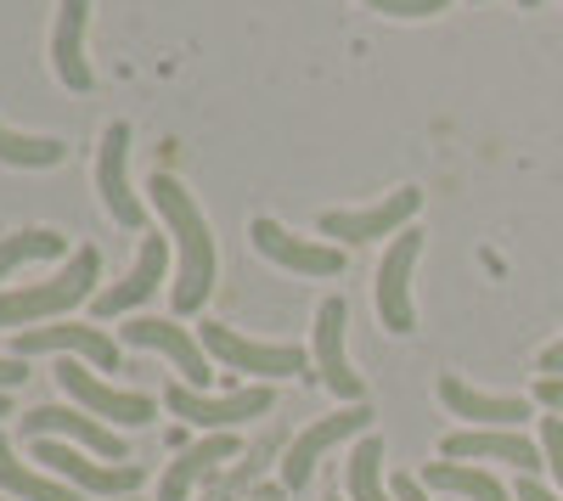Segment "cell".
<instances>
[{
    "mask_svg": "<svg viewBox=\"0 0 563 501\" xmlns=\"http://www.w3.org/2000/svg\"><path fill=\"white\" fill-rule=\"evenodd\" d=\"M153 203L158 214L169 220V232H175V248H180V282H175V315H192L203 310V299L214 293V232H209V220L203 209L192 203V192L180 187L175 175H158L153 169Z\"/></svg>",
    "mask_w": 563,
    "mask_h": 501,
    "instance_id": "cell-1",
    "label": "cell"
},
{
    "mask_svg": "<svg viewBox=\"0 0 563 501\" xmlns=\"http://www.w3.org/2000/svg\"><path fill=\"white\" fill-rule=\"evenodd\" d=\"M97 277H102V254H97V248H74L57 277L29 282V288H18V293H0V333L40 327V322H52V315H68L74 304L97 299V293H102Z\"/></svg>",
    "mask_w": 563,
    "mask_h": 501,
    "instance_id": "cell-2",
    "label": "cell"
},
{
    "mask_svg": "<svg viewBox=\"0 0 563 501\" xmlns=\"http://www.w3.org/2000/svg\"><path fill=\"white\" fill-rule=\"evenodd\" d=\"M164 405L169 417L192 423V428H209V434H231L238 423H254L271 412V389H238V394H198L192 383H169L164 389Z\"/></svg>",
    "mask_w": 563,
    "mask_h": 501,
    "instance_id": "cell-3",
    "label": "cell"
},
{
    "mask_svg": "<svg viewBox=\"0 0 563 501\" xmlns=\"http://www.w3.org/2000/svg\"><path fill=\"white\" fill-rule=\"evenodd\" d=\"M203 349L220 360V367L231 372H254V378H294L305 367V349L299 344H254L243 338L238 327H225V322H203Z\"/></svg>",
    "mask_w": 563,
    "mask_h": 501,
    "instance_id": "cell-4",
    "label": "cell"
},
{
    "mask_svg": "<svg viewBox=\"0 0 563 501\" xmlns=\"http://www.w3.org/2000/svg\"><path fill=\"white\" fill-rule=\"evenodd\" d=\"M57 383H63L68 400L85 405L90 417H113V423H124V428H147V423L158 417V400H153V394L113 389V383H102V378H90L85 367H74V360H63V367H57Z\"/></svg>",
    "mask_w": 563,
    "mask_h": 501,
    "instance_id": "cell-5",
    "label": "cell"
},
{
    "mask_svg": "<svg viewBox=\"0 0 563 501\" xmlns=\"http://www.w3.org/2000/svg\"><path fill=\"white\" fill-rule=\"evenodd\" d=\"M34 463H45L63 485L90 490V496H130V490H141V479H147L135 463H85L63 439H34Z\"/></svg>",
    "mask_w": 563,
    "mask_h": 501,
    "instance_id": "cell-6",
    "label": "cell"
},
{
    "mask_svg": "<svg viewBox=\"0 0 563 501\" xmlns=\"http://www.w3.org/2000/svg\"><path fill=\"white\" fill-rule=\"evenodd\" d=\"M372 428V405H350V412H333V417H321V423H310L294 445H288V457H282V485L288 490H305L310 485V474H316V463L333 450L339 439H350V434H366Z\"/></svg>",
    "mask_w": 563,
    "mask_h": 501,
    "instance_id": "cell-7",
    "label": "cell"
},
{
    "mask_svg": "<svg viewBox=\"0 0 563 501\" xmlns=\"http://www.w3.org/2000/svg\"><path fill=\"white\" fill-rule=\"evenodd\" d=\"M422 209V192L417 187H400L395 198L372 203V209H327L321 214V237H339V243H378L389 232H400V225Z\"/></svg>",
    "mask_w": 563,
    "mask_h": 501,
    "instance_id": "cell-8",
    "label": "cell"
},
{
    "mask_svg": "<svg viewBox=\"0 0 563 501\" xmlns=\"http://www.w3.org/2000/svg\"><path fill=\"white\" fill-rule=\"evenodd\" d=\"M130 124H108L102 130V153H97V192H102V209L124 225V232H141L147 225V209H141V198L130 192Z\"/></svg>",
    "mask_w": 563,
    "mask_h": 501,
    "instance_id": "cell-9",
    "label": "cell"
},
{
    "mask_svg": "<svg viewBox=\"0 0 563 501\" xmlns=\"http://www.w3.org/2000/svg\"><path fill=\"white\" fill-rule=\"evenodd\" d=\"M344 327H350V304L333 293L316 304V367H321V383L333 389L339 400H355L366 394V383L350 372V355H344Z\"/></svg>",
    "mask_w": 563,
    "mask_h": 501,
    "instance_id": "cell-10",
    "label": "cell"
},
{
    "mask_svg": "<svg viewBox=\"0 0 563 501\" xmlns=\"http://www.w3.org/2000/svg\"><path fill=\"white\" fill-rule=\"evenodd\" d=\"M45 349L85 355L97 372H119V367H124L119 344H113L102 327H79V322H68V327H23V333H12V355H18V360H23V355H45Z\"/></svg>",
    "mask_w": 563,
    "mask_h": 501,
    "instance_id": "cell-11",
    "label": "cell"
},
{
    "mask_svg": "<svg viewBox=\"0 0 563 501\" xmlns=\"http://www.w3.org/2000/svg\"><path fill=\"white\" fill-rule=\"evenodd\" d=\"M440 450H445V463H512L530 479H536V468H547V450L512 428H467V434H451Z\"/></svg>",
    "mask_w": 563,
    "mask_h": 501,
    "instance_id": "cell-12",
    "label": "cell"
},
{
    "mask_svg": "<svg viewBox=\"0 0 563 501\" xmlns=\"http://www.w3.org/2000/svg\"><path fill=\"white\" fill-rule=\"evenodd\" d=\"M249 237H254V248H260L265 259H276L282 270H299V277H339V270H344V254H339V248L310 243V237H294L288 225H276V220H254Z\"/></svg>",
    "mask_w": 563,
    "mask_h": 501,
    "instance_id": "cell-13",
    "label": "cell"
},
{
    "mask_svg": "<svg viewBox=\"0 0 563 501\" xmlns=\"http://www.w3.org/2000/svg\"><path fill=\"white\" fill-rule=\"evenodd\" d=\"M422 254V232H400L395 248L378 265V315L389 333H411L417 327V310H411V265Z\"/></svg>",
    "mask_w": 563,
    "mask_h": 501,
    "instance_id": "cell-14",
    "label": "cell"
},
{
    "mask_svg": "<svg viewBox=\"0 0 563 501\" xmlns=\"http://www.w3.org/2000/svg\"><path fill=\"white\" fill-rule=\"evenodd\" d=\"M23 434H29V439H52V434H68V439H79L85 450H97L102 463H130L124 439H119L108 423L85 417V412H68V405H34V412L23 417Z\"/></svg>",
    "mask_w": 563,
    "mask_h": 501,
    "instance_id": "cell-15",
    "label": "cell"
},
{
    "mask_svg": "<svg viewBox=\"0 0 563 501\" xmlns=\"http://www.w3.org/2000/svg\"><path fill=\"white\" fill-rule=\"evenodd\" d=\"M124 344H135V349H158V355H169L175 360V372L186 378V383H198V389H209V349H203V338H192V327H175V322H130L124 327Z\"/></svg>",
    "mask_w": 563,
    "mask_h": 501,
    "instance_id": "cell-16",
    "label": "cell"
},
{
    "mask_svg": "<svg viewBox=\"0 0 563 501\" xmlns=\"http://www.w3.org/2000/svg\"><path fill=\"white\" fill-rule=\"evenodd\" d=\"M164 265H169V243H164V237H147V243H141V254H135V265H130V277L113 282V288H102L97 299H90V310H97L102 322H113V315L135 310L141 299H153V293H158Z\"/></svg>",
    "mask_w": 563,
    "mask_h": 501,
    "instance_id": "cell-17",
    "label": "cell"
},
{
    "mask_svg": "<svg viewBox=\"0 0 563 501\" xmlns=\"http://www.w3.org/2000/svg\"><path fill=\"white\" fill-rule=\"evenodd\" d=\"M85 18H90V0H63L57 7V29H52V68L68 90H90L97 74L85 63Z\"/></svg>",
    "mask_w": 563,
    "mask_h": 501,
    "instance_id": "cell-18",
    "label": "cell"
},
{
    "mask_svg": "<svg viewBox=\"0 0 563 501\" xmlns=\"http://www.w3.org/2000/svg\"><path fill=\"white\" fill-rule=\"evenodd\" d=\"M440 400L451 405L456 417H467V423H479V428H512V423H525L530 417V400H519V394H485V389H467L462 378H440Z\"/></svg>",
    "mask_w": 563,
    "mask_h": 501,
    "instance_id": "cell-19",
    "label": "cell"
},
{
    "mask_svg": "<svg viewBox=\"0 0 563 501\" xmlns=\"http://www.w3.org/2000/svg\"><path fill=\"white\" fill-rule=\"evenodd\" d=\"M231 457H238V434H209L203 445H186L169 463V474L158 479V501H186V490H192L214 463H231Z\"/></svg>",
    "mask_w": 563,
    "mask_h": 501,
    "instance_id": "cell-20",
    "label": "cell"
},
{
    "mask_svg": "<svg viewBox=\"0 0 563 501\" xmlns=\"http://www.w3.org/2000/svg\"><path fill=\"white\" fill-rule=\"evenodd\" d=\"M0 490H12L18 501H85L74 485L45 479V474L23 468V463L12 457V439H7V434H0Z\"/></svg>",
    "mask_w": 563,
    "mask_h": 501,
    "instance_id": "cell-21",
    "label": "cell"
},
{
    "mask_svg": "<svg viewBox=\"0 0 563 501\" xmlns=\"http://www.w3.org/2000/svg\"><path fill=\"white\" fill-rule=\"evenodd\" d=\"M63 254H68V237L52 232V225H34V232L0 237V282H7L18 265H29V259H63Z\"/></svg>",
    "mask_w": 563,
    "mask_h": 501,
    "instance_id": "cell-22",
    "label": "cell"
},
{
    "mask_svg": "<svg viewBox=\"0 0 563 501\" xmlns=\"http://www.w3.org/2000/svg\"><path fill=\"white\" fill-rule=\"evenodd\" d=\"M68 158V147L57 142V135H18L0 124V164L12 169H57Z\"/></svg>",
    "mask_w": 563,
    "mask_h": 501,
    "instance_id": "cell-23",
    "label": "cell"
},
{
    "mask_svg": "<svg viewBox=\"0 0 563 501\" xmlns=\"http://www.w3.org/2000/svg\"><path fill=\"white\" fill-rule=\"evenodd\" d=\"M350 501H395L384 496V434H361L350 450Z\"/></svg>",
    "mask_w": 563,
    "mask_h": 501,
    "instance_id": "cell-24",
    "label": "cell"
},
{
    "mask_svg": "<svg viewBox=\"0 0 563 501\" xmlns=\"http://www.w3.org/2000/svg\"><path fill=\"white\" fill-rule=\"evenodd\" d=\"M429 490L467 496V501H507L501 479H490L485 468H467V463H434V468H429Z\"/></svg>",
    "mask_w": 563,
    "mask_h": 501,
    "instance_id": "cell-25",
    "label": "cell"
},
{
    "mask_svg": "<svg viewBox=\"0 0 563 501\" xmlns=\"http://www.w3.org/2000/svg\"><path fill=\"white\" fill-rule=\"evenodd\" d=\"M361 7L384 12V18H406V23H417V18H440L451 0H361Z\"/></svg>",
    "mask_w": 563,
    "mask_h": 501,
    "instance_id": "cell-26",
    "label": "cell"
},
{
    "mask_svg": "<svg viewBox=\"0 0 563 501\" xmlns=\"http://www.w3.org/2000/svg\"><path fill=\"white\" fill-rule=\"evenodd\" d=\"M541 450H547V468L563 485V417H541Z\"/></svg>",
    "mask_w": 563,
    "mask_h": 501,
    "instance_id": "cell-27",
    "label": "cell"
},
{
    "mask_svg": "<svg viewBox=\"0 0 563 501\" xmlns=\"http://www.w3.org/2000/svg\"><path fill=\"white\" fill-rule=\"evenodd\" d=\"M536 400L547 405V412L563 417V378H541V383H536Z\"/></svg>",
    "mask_w": 563,
    "mask_h": 501,
    "instance_id": "cell-28",
    "label": "cell"
},
{
    "mask_svg": "<svg viewBox=\"0 0 563 501\" xmlns=\"http://www.w3.org/2000/svg\"><path fill=\"white\" fill-rule=\"evenodd\" d=\"M29 372H23V360L18 355H0V394H7V389H18Z\"/></svg>",
    "mask_w": 563,
    "mask_h": 501,
    "instance_id": "cell-29",
    "label": "cell"
},
{
    "mask_svg": "<svg viewBox=\"0 0 563 501\" xmlns=\"http://www.w3.org/2000/svg\"><path fill=\"white\" fill-rule=\"evenodd\" d=\"M395 501H429V490H422V479L400 474V479H395Z\"/></svg>",
    "mask_w": 563,
    "mask_h": 501,
    "instance_id": "cell-30",
    "label": "cell"
},
{
    "mask_svg": "<svg viewBox=\"0 0 563 501\" xmlns=\"http://www.w3.org/2000/svg\"><path fill=\"white\" fill-rule=\"evenodd\" d=\"M519 501H563V496H552L547 485H536V479L525 474V479H519Z\"/></svg>",
    "mask_w": 563,
    "mask_h": 501,
    "instance_id": "cell-31",
    "label": "cell"
},
{
    "mask_svg": "<svg viewBox=\"0 0 563 501\" xmlns=\"http://www.w3.org/2000/svg\"><path fill=\"white\" fill-rule=\"evenodd\" d=\"M541 372H547V378H558V372H563V338H558V344L541 355Z\"/></svg>",
    "mask_w": 563,
    "mask_h": 501,
    "instance_id": "cell-32",
    "label": "cell"
},
{
    "mask_svg": "<svg viewBox=\"0 0 563 501\" xmlns=\"http://www.w3.org/2000/svg\"><path fill=\"white\" fill-rule=\"evenodd\" d=\"M7 412H12V405H7V394H0V417H7Z\"/></svg>",
    "mask_w": 563,
    "mask_h": 501,
    "instance_id": "cell-33",
    "label": "cell"
},
{
    "mask_svg": "<svg viewBox=\"0 0 563 501\" xmlns=\"http://www.w3.org/2000/svg\"><path fill=\"white\" fill-rule=\"evenodd\" d=\"M260 501H276V496H260Z\"/></svg>",
    "mask_w": 563,
    "mask_h": 501,
    "instance_id": "cell-34",
    "label": "cell"
},
{
    "mask_svg": "<svg viewBox=\"0 0 563 501\" xmlns=\"http://www.w3.org/2000/svg\"><path fill=\"white\" fill-rule=\"evenodd\" d=\"M333 501H339V496H333Z\"/></svg>",
    "mask_w": 563,
    "mask_h": 501,
    "instance_id": "cell-35",
    "label": "cell"
}]
</instances>
